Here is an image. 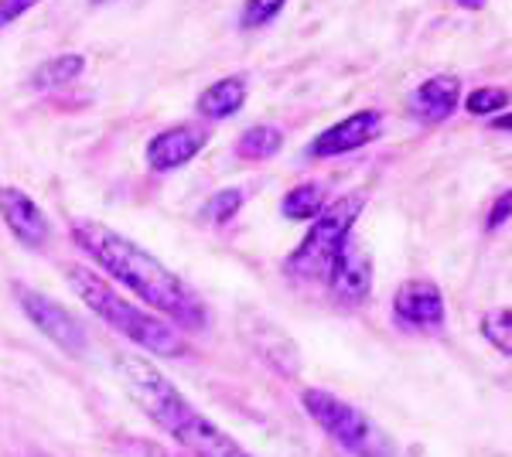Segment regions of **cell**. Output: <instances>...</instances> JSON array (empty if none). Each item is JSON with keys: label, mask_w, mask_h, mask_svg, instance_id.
I'll return each mask as SVG.
<instances>
[{"label": "cell", "mask_w": 512, "mask_h": 457, "mask_svg": "<svg viewBox=\"0 0 512 457\" xmlns=\"http://www.w3.org/2000/svg\"><path fill=\"white\" fill-rule=\"evenodd\" d=\"M72 239H76V246L99 270L110 273L127 290H134L140 301H147L154 311L168 314L181 328L202 331L209 324V311H205L202 297L178 273L164 267L158 256H151L144 246H137L134 239L120 236L117 229L93 219L72 222Z\"/></svg>", "instance_id": "cell-1"}, {"label": "cell", "mask_w": 512, "mask_h": 457, "mask_svg": "<svg viewBox=\"0 0 512 457\" xmlns=\"http://www.w3.org/2000/svg\"><path fill=\"white\" fill-rule=\"evenodd\" d=\"M117 372L127 386L130 400L147 413L171 440H178L188 454L195 457H253L236 444L226 430H219L205 413H198L192 403L181 396V389L154 369L140 355H117Z\"/></svg>", "instance_id": "cell-2"}, {"label": "cell", "mask_w": 512, "mask_h": 457, "mask_svg": "<svg viewBox=\"0 0 512 457\" xmlns=\"http://www.w3.org/2000/svg\"><path fill=\"white\" fill-rule=\"evenodd\" d=\"M65 277H69L72 294H76L99 321H106L113 331H120L123 338H130V342L140 345L144 352L161 355V359H178V355L188 352L185 338H181L168 321L140 311L137 304H130L127 297H120L117 290L99 277V273L72 263V267H65Z\"/></svg>", "instance_id": "cell-3"}, {"label": "cell", "mask_w": 512, "mask_h": 457, "mask_svg": "<svg viewBox=\"0 0 512 457\" xmlns=\"http://www.w3.org/2000/svg\"><path fill=\"white\" fill-rule=\"evenodd\" d=\"M301 406L349 457H400L393 437L369 413L345 403L342 396L325 393V389H304Z\"/></svg>", "instance_id": "cell-4"}, {"label": "cell", "mask_w": 512, "mask_h": 457, "mask_svg": "<svg viewBox=\"0 0 512 457\" xmlns=\"http://www.w3.org/2000/svg\"><path fill=\"white\" fill-rule=\"evenodd\" d=\"M366 209V195L362 191H352V195L338 198L332 209H325L318 215L315 229H308L304 243L294 249L291 260H287V273L294 280H304V284H325L328 273H332L338 253L349 243L355 219Z\"/></svg>", "instance_id": "cell-5"}, {"label": "cell", "mask_w": 512, "mask_h": 457, "mask_svg": "<svg viewBox=\"0 0 512 457\" xmlns=\"http://www.w3.org/2000/svg\"><path fill=\"white\" fill-rule=\"evenodd\" d=\"M14 294H18V304H21V311L28 314V321L35 324L48 342H55L69 355L86 352V328H82V321L72 318L59 301H52V297H45L41 290H31V287H18Z\"/></svg>", "instance_id": "cell-6"}, {"label": "cell", "mask_w": 512, "mask_h": 457, "mask_svg": "<svg viewBox=\"0 0 512 457\" xmlns=\"http://www.w3.org/2000/svg\"><path fill=\"white\" fill-rule=\"evenodd\" d=\"M379 134H383V113L362 110V113H352V116H345V120H338L335 127L325 130V134H318L311 140L308 154L311 157L349 154V151H359V147L373 144Z\"/></svg>", "instance_id": "cell-7"}, {"label": "cell", "mask_w": 512, "mask_h": 457, "mask_svg": "<svg viewBox=\"0 0 512 457\" xmlns=\"http://www.w3.org/2000/svg\"><path fill=\"white\" fill-rule=\"evenodd\" d=\"M0 219L14 232V239L28 249H41L52 239V222L41 212V205L31 202L18 188H0Z\"/></svg>", "instance_id": "cell-8"}, {"label": "cell", "mask_w": 512, "mask_h": 457, "mask_svg": "<svg viewBox=\"0 0 512 457\" xmlns=\"http://www.w3.org/2000/svg\"><path fill=\"white\" fill-rule=\"evenodd\" d=\"M325 284L332 287V294L345 304L366 301L369 290H373V260H369V253L355 243L352 236H349V243L342 246V253H338Z\"/></svg>", "instance_id": "cell-9"}, {"label": "cell", "mask_w": 512, "mask_h": 457, "mask_svg": "<svg viewBox=\"0 0 512 457\" xmlns=\"http://www.w3.org/2000/svg\"><path fill=\"white\" fill-rule=\"evenodd\" d=\"M393 311L407 328L434 331L444 324V297L431 280H407L393 297Z\"/></svg>", "instance_id": "cell-10"}, {"label": "cell", "mask_w": 512, "mask_h": 457, "mask_svg": "<svg viewBox=\"0 0 512 457\" xmlns=\"http://www.w3.org/2000/svg\"><path fill=\"white\" fill-rule=\"evenodd\" d=\"M239 328H243L246 342L253 345V352L260 355V359L267 362L270 369L294 376V372H297V348H294V342L277 328L274 321L260 318L256 311H243V318H239Z\"/></svg>", "instance_id": "cell-11"}, {"label": "cell", "mask_w": 512, "mask_h": 457, "mask_svg": "<svg viewBox=\"0 0 512 457\" xmlns=\"http://www.w3.org/2000/svg\"><path fill=\"white\" fill-rule=\"evenodd\" d=\"M205 137L198 127H171V130H161L158 137L147 144V164L154 171H175L181 164H188L192 157L202 154L205 147Z\"/></svg>", "instance_id": "cell-12"}, {"label": "cell", "mask_w": 512, "mask_h": 457, "mask_svg": "<svg viewBox=\"0 0 512 457\" xmlns=\"http://www.w3.org/2000/svg\"><path fill=\"white\" fill-rule=\"evenodd\" d=\"M458 93H461L458 76H434L424 86H417V93L410 96V110L427 123H441L458 106Z\"/></svg>", "instance_id": "cell-13"}, {"label": "cell", "mask_w": 512, "mask_h": 457, "mask_svg": "<svg viewBox=\"0 0 512 457\" xmlns=\"http://www.w3.org/2000/svg\"><path fill=\"white\" fill-rule=\"evenodd\" d=\"M243 103H246V79L229 76V79L212 82V86L205 89L202 99H198V113H202L205 120H226V116L243 110Z\"/></svg>", "instance_id": "cell-14"}, {"label": "cell", "mask_w": 512, "mask_h": 457, "mask_svg": "<svg viewBox=\"0 0 512 457\" xmlns=\"http://www.w3.org/2000/svg\"><path fill=\"white\" fill-rule=\"evenodd\" d=\"M280 212H284L287 219H294V222L318 219V215L325 212V191H321V185H297V188H291L284 195Z\"/></svg>", "instance_id": "cell-15"}, {"label": "cell", "mask_w": 512, "mask_h": 457, "mask_svg": "<svg viewBox=\"0 0 512 457\" xmlns=\"http://www.w3.org/2000/svg\"><path fill=\"white\" fill-rule=\"evenodd\" d=\"M280 144H284L280 130L260 123V127H250L236 140V154L243 157V161H267V157H274L280 151Z\"/></svg>", "instance_id": "cell-16"}, {"label": "cell", "mask_w": 512, "mask_h": 457, "mask_svg": "<svg viewBox=\"0 0 512 457\" xmlns=\"http://www.w3.org/2000/svg\"><path fill=\"white\" fill-rule=\"evenodd\" d=\"M82 69H86V58L82 55H62V58H52V62L41 65L31 82H35L38 89H59L65 82L79 79Z\"/></svg>", "instance_id": "cell-17"}, {"label": "cell", "mask_w": 512, "mask_h": 457, "mask_svg": "<svg viewBox=\"0 0 512 457\" xmlns=\"http://www.w3.org/2000/svg\"><path fill=\"white\" fill-rule=\"evenodd\" d=\"M509 321H512V314H509V307H492V311H485V318H482V335L489 338V345L499 348L502 355L509 359V352H512V331H509Z\"/></svg>", "instance_id": "cell-18"}, {"label": "cell", "mask_w": 512, "mask_h": 457, "mask_svg": "<svg viewBox=\"0 0 512 457\" xmlns=\"http://www.w3.org/2000/svg\"><path fill=\"white\" fill-rule=\"evenodd\" d=\"M239 209H243V191H239V188H226V191H219V195H212V202H209V209H205V215H209L216 226H222V222L233 219Z\"/></svg>", "instance_id": "cell-19"}, {"label": "cell", "mask_w": 512, "mask_h": 457, "mask_svg": "<svg viewBox=\"0 0 512 457\" xmlns=\"http://www.w3.org/2000/svg\"><path fill=\"white\" fill-rule=\"evenodd\" d=\"M287 0H246L243 7V24L246 28H260V24L274 21Z\"/></svg>", "instance_id": "cell-20"}, {"label": "cell", "mask_w": 512, "mask_h": 457, "mask_svg": "<svg viewBox=\"0 0 512 457\" xmlns=\"http://www.w3.org/2000/svg\"><path fill=\"white\" fill-rule=\"evenodd\" d=\"M506 103H509L506 89H475V93L468 96V113L485 116V113L502 110V106H506Z\"/></svg>", "instance_id": "cell-21"}, {"label": "cell", "mask_w": 512, "mask_h": 457, "mask_svg": "<svg viewBox=\"0 0 512 457\" xmlns=\"http://www.w3.org/2000/svg\"><path fill=\"white\" fill-rule=\"evenodd\" d=\"M38 0H0V28L11 21H18L24 11H31Z\"/></svg>", "instance_id": "cell-22"}, {"label": "cell", "mask_w": 512, "mask_h": 457, "mask_svg": "<svg viewBox=\"0 0 512 457\" xmlns=\"http://www.w3.org/2000/svg\"><path fill=\"white\" fill-rule=\"evenodd\" d=\"M506 219H509V191H502V198L492 205V212H489V229L506 226Z\"/></svg>", "instance_id": "cell-23"}, {"label": "cell", "mask_w": 512, "mask_h": 457, "mask_svg": "<svg viewBox=\"0 0 512 457\" xmlns=\"http://www.w3.org/2000/svg\"><path fill=\"white\" fill-rule=\"evenodd\" d=\"M461 7H468V11H482L485 4H489V0H458Z\"/></svg>", "instance_id": "cell-24"}, {"label": "cell", "mask_w": 512, "mask_h": 457, "mask_svg": "<svg viewBox=\"0 0 512 457\" xmlns=\"http://www.w3.org/2000/svg\"><path fill=\"white\" fill-rule=\"evenodd\" d=\"M96 4H99V0H96Z\"/></svg>", "instance_id": "cell-25"}]
</instances>
